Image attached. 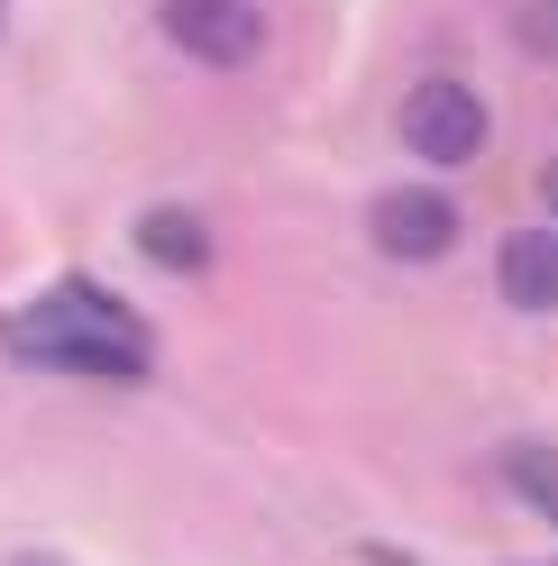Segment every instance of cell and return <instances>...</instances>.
<instances>
[{
	"instance_id": "cell-7",
	"label": "cell",
	"mask_w": 558,
	"mask_h": 566,
	"mask_svg": "<svg viewBox=\"0 0 558 566\" xmlns=\"http://www.w3.org/2000/svg\"><path fill=\"white\" fill-rule=\"evenodd\" d=\"M504 475L531 493V512L558 521V448H513V457H504Z\"/></svg>"
},
{
	"instance_id": "cell-11",
	"label": "cell",
	"mask_w": 558,
	"mask_h": 566,
	"mask_svg": "<svg viewBox=\"0 0 558 566\" xmlns=\"http://www.w3.org/2000/svg\"><path fill=\"white\" fill-rule=\"evenodd\" d=\"M0 19H10V10H0Z\"/></svg>"
},
{
	"instance_id": "cell-10",
	"label": "cell",
	"mask_w": 558,
	"mask_h": 566,
	"mask_svg": "<svg viewBox=\"0 0 558 566\" xmlns=\"http://www.w3.org/2000/svg\"><path fill=\"white\" fill-rule=\"evenodd\" d=\"M10 566H74V557H55V548H19Z\"/></svg>"
},
{
	"instance_id": "cell-4",
	"label": "cell",
	"mask_w": 558,
	"mask_h": 566,
	"mask_svg": "<svg viewBox=\"0 0 558 566\" xmlns=\"http://www.w3.org/2000/svg\"><path fill=\"white\" fill-rule=\"evenodd\" d=\"M366 229H375V247H385L394 265H431V256H448V247H458V201L431 192V184H403V192L375 201Z\"/></svg>"
},
{
	"instance_id": "cell-2",
	"label": "cell",
	"mask_w": 558,
	"mask_h": 566,
	"mask_svg": "<svg viewBox=\"0 0 558 566\" xmlns=\"http://www.w3.org/2000/svg\"><path fill=\"white\" fill-rule=\"evenodd\" d=\"M394 128H403V147L422 156V165H467V156H485V101H476L458 74L412 83Z\"/></svg>"
},
{
	"instance_id": "cell-5",
	"label": "cell",
	"mask_w": 558,
	"mask_h": 566,
	"mask_svg": "<svg viewBox=\"0 0 558 566\" xmlns=\"http://www.w3.org/2000/svg\"><path fill=\"white\" fill-rule=\"evenodd\" d=\"M504 293L521 311H558V229H513L504 238Z\"/></svg>"
},
{
	"instance_id": "cell-3",
	"label": "cell",
	"mask_w": 558,
	"mask_h": 566,
	"mask_svg": "<svg viewBox=\"0 0 558 566\" xmlns=\"http://www.w3.org/2000/svg\"><path fill=\"white\" fill-rule=\"evenodd\" d=\"M156 28H165L193 64H220V74L257 64V46H266V10H257V0H165Z\"/></svg>"
},
{
	"instance_id": "cell-1",
	"label": "cell",
	"mask_w": 558,
	"mask_h": 566,
	"mask_svg": "<svg viewBox=\"0 0 558 566\" xmlns=\"http://www.w3.org/2000/svg\"><path fill=\"white\" fill-rule=\"evenodd\" d=\"M0 347L28 366H74V375H147V329L137 311L111 302L101 283H64V293L28 302L0 321Z\"/></svg>"
},
{
	"instance_id": "cell-6",
	"label": "cell",
	"mask_w": 558,
	"mask_h": 566,
	"mask_svg": "<svg viewBox=\"0 0 558 566\" xmlns=\"http://www.w3.org/2000/svg\"><path fill=\"white\" fill-rule=\"evenodd\" d=\"M137 256L165 265V274H202L211 265V229H202L193 210H147V220H137Z\"/></svg>"
},
{
	"instance_id": "cell-8",
	"label": "cell",
	"mask_w": 558,
	"mask_h": 566,
	"mask_svg": "<svg viewBox=\"0 0 558 566\" xmlns=\"http://www.w3.org/2000/svg\"><path fill=\"white\" fill-rule=\"evenodd\" d=\"M513 38H521V55H540V64H558V0H521Z\"/></svg>"
},
{
	"instance_id": "cell-9",
	"label": "cell",
	"mask_w": 558,
	"mask_h": 566,
	"mask_svg": "<svg viewBox=\"0 0 558 566\" xmlns=\"http://www.w3.org/2000/svg\"><path fill=\"white\" fill-rule=\"evenodd\" d=\"M540 201H549V220H558V156L540 165Z\"/></svg>"
}]
</instances>
